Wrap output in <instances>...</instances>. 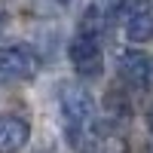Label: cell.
<instances>
[{"label":"cell","instance_id":"277c9868","mask_svg":"<svg viewBox=\"0 0 153 153\" xmlns=\"http://www.w3.org/2000/svg\"><path fill=\"white\" fill-rule=\"evenodd\" d=\"M31 141V123L19 113H0V153H22Z\"/></svg>","mask_w":153,"mask_h":153},{"label":"cell","instance_id":"8992f818","mask_svg":"<svg viewBox=\"0 0 153 153\" xmlns=\"http://www.w3.org/2000/svg\"><path fill=\"white\" fill-rule=\"evenodd\" d=\"M126 37H129L132 43H150L153 40V6L135 12L132 19H126Z\"/></svg>","mask_w":153,"mask_h":153},{"label":"cell","instance_id":"3957f363","mask_svg":"<svg viewBox=\"0 0 153 153\" xmlns=\"http://www.w3.org/2000/svg\"><path fill=\"white\" fill-rule=\"evenodd\" d=\"M68 55H71V65L80 76H98L101 68H104V58H101V43L95 34H86L80 31L71 40L68 46Z\"/></svg>","mask_w":153,"mask_h":153},{"label":"cell","instance_id":"7a4b0ae2","mask_svg":"<svg viewBox=\"0 0 153 153\" xmlns=\"http://www.w3.org/2000/svg\"><path fill=\"white\" fill-rule=\"evenodd\" d=\"M40 71V55L31 46L12 43L0 49V76L3 80H31Z\"/></svg>","mask_w":153,"mask_h":153},{"label":"cell","instance_id":"52a82bcc","mask_svg":"<svg viewBox=\"0 0 153 153\" xmlns=\"http://www.w3.org/2000/svg\"><path fill=\"white\" fill-rule=\"evenodd\" d=\"M147 117H150V126H153V104H150V110H147Z\"/></svg>","mask_w":153,"mask_h":153},{"label":"cell","instance_id":"5b68a950","mask_svg":"<svg viewBox=\"0 0 153 153\" xmlns=\"http://www.w3.org/2000/svg\"><path fill=\"white\" fill-rule=\"evenodd\" d=\"M150 74H153V61L141 49H129L120 55V80H126L132 89H147L150 86Z\"/></svg>","mask_w":153,"mask_h":153},{"label":"cell","instance_id":"6da1fadb","mask_svg":"<svg viewBox=\"0 0 153 153\" xmlns=\"http://www.w3.org/2000/svg\"><path fill=\"white\" fill-rule=\"evenodd\" d=\"M58 107H61V120H65L71 138L83 147L86 132H89V123H92V117H95V101H92V95H89L86 89L68 83V86H61Z\"/></svg>","mask_w":153,"mask_h":153}]
</instances>
